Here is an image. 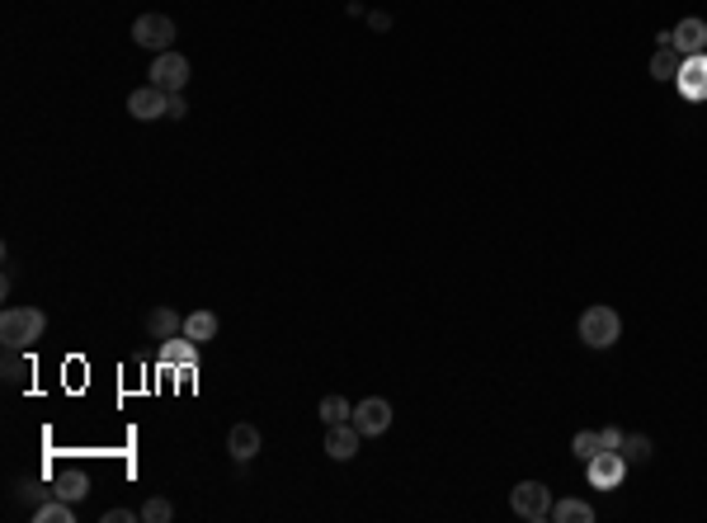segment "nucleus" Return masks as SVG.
Instances as JSON below:
<instances>
[{"label":"nucleus","mask_w":707,"mask_h":523,"mask_svg":"<svg viewBox=\"0 0 707 523\" xmlns=\"http://www.w3.org/2000/svg\"><path fill=\"white\" fill-rule=\"evenodd\" d=\"M47 316L38 307H10L0 316V344L5 349H34V340H43Z\"/></svg>","instance_id":"obj_1"},{"label":"nucleus","mask_w":707,"mask_h":523,"mask_svg":"<svg viewBox=\"0 0 707 523\" xmlns=\"http://www.w3.org/2000/svg\"><path fill=\"white\" fill-rule=\"evenodd\" d=\"M552 490L542 486V481H519L509 490V509L519 514V518H528V523H548L552 518Z\"/></svg>","instance_id":"obj_2"},{"label":"nucleus","mask_w":707,"mask_h":523,"mask_svg":"<svg viewBox=\"0 0 707 523\" xmlns=\"http://www.w3.org/2000/svg\"><path fill=\"white\" fill-rule=\"evenodd\" d=\"M618 335H622V316H618L613 307H589V312L580 316V344H589V349H613Z\"/></svg>","instance_id":"obj_3"},{"label":"nucleus","mask_w":707,"mask_h":523,"mask_svg":"<svg viewBox=\"0 0 707 523\" xmlns=\"http://www.w3.org/2000/svg\"><path fill=\"white\" fill-rule=\"evenodd\" d=\"M132 43L147 52H170L175 47V19L170 15H138L132 19Z\"/></svg>","instance_id":"obj_4"},{"label":"nucleus","mask_w":707,"mask_h":523,"mask_svg":"<svg viewBox=\"0 0 707 523\" xmlns=\"http://www.w3.org/2000/svg\"><path fill=\"white\" fill-rule=\"evenodd\" d=\"M151 86H160L166 95H184V86H189V57L184 52H156V62H151Z\"/></svg>","instance_id":"obj_5"},{"label":"nucleus","mask_w":707,"mask_h":523,"mask_svg":"<svg viewBox=\"0 0 707 523\" xmlns=\"http://www.w3.org/2000/svg\"><path fill=\"white\" fill-rule=\"evenodd\" d=\"M585 477H589L594 490H618L622 477H628V457H622L618 448H604V453H594L585 462Z\"/></svg>","instance_id":"obj_6"},{"label":"nucleus","mask_w":707,"mask_h":523,"mask_svg":"<svg viewBox=\"0 0 707 523\" xmlns=\"http://www.w3.org/2000/svg\"><path fill=\"white\" fill-rule=\"evenodd\" d=\"M354 429H359L364 438H377V434H387L392 429V405L383 401V396H368V401H359L354 405Z\"/></svg>","instance_id":"obj_7"},{"label":"nucleus","mask_w":707,"mask_h":523,"mask_svg":"<svg viewBox=\"0 0 707 523\" xmlns=\"http://www.w3.org/2000/svg\"><path fill=\"white\" fill-rule=\"evenodd\" d=\"M166 104H170V95L147 80V86H138V90L128 95V114L138 118V123H151V118H166Z\"/></svg>","instance_id":"obj_8"},{"label":"nucleus","mask_w":707,"mask_h":523,"mask_svg":"<svg viewBox=\"0 0 707 523\" xmlns=\"http://www.w3.org/2000/svg\"><path fill=\"white\" fill-rule=\"evenodd\" d=\"M674 86H679V95H684L689 104H702V99H707V52H698V57H684Z\"/></svg>","instance_id":"obj_9"},{"label":"nucleus","mask_w":707,"mask_h":523,"mask_svg":"<svg viewBox=\"0 0 707 523\" xmlns=\"http://www.w3.org/2000/svg\"><path fill=\"white\" fill-rule=\"evenodd\" d=\"M670 47L684 52V57H698V52H707V19H679L674 34H670Z\"/></svg>","instance_id":"obj_10"},{"label":"nucleus","mask_w":707,"mask_h":523,"mask_svg":"<svg viewBox=\"0 0 707 523\" xmlns=\"http://www.w3.org/2000/svg\"><path fill=\"white\" fill-rule=\"evenodd\" d=\"M359 444H364V434L354 429V420H344V425H325V453H331L335 462H349L354 453H359Z\"/></svg>","instance_id":"obj_11"},{"label":"nucleus","mask_w":707,"mask_h":523,"mask_svg":"<svg viewBox=\"0 0 707 523\" xmlns=\"http://www.w3.org/2000/svg\"><path fill=\"white\" fill-rule=\"evenodd\" d=\"M260 429L255 425H231V434H227V453L236 457V467H246V462H255L260 457Z\"/></svg>","instance_id":"obj_12"},{"label":"nucleus","mask_w":707,"mask_h":523,"mask_svg":"<svg viewBox=\"0 0 707 523\" xmlns=\"http://www.w3.org/2000/svg\"><path fill=\"white\" fill-rule=\"evenodd\" d=\"M194 364H199V344L189 340V335L160 340V368H184V373H194Z\"/></svg>","instance_id":"obj_13"},{"label":"nucleus","mask_w":707,"mask_h":523,"mask_svg":"<svg viewBox=\"0 0 707 523\" xmlns=\"http://www.w3.org/2000/svg\"><path fill=\"white\" fill-rule=\"evenodd\" d=\"M52 495H57V500L80 505V500L90 495V477L80 472V467H67V472H57V481H52Z\"/></svg>","instance_id":"obj_14"},{"label":"nucleus","mask_w":707,"mask_h":523,"mask_svg":"<svg viewBox=\"0 0 707 523\" xmlns=\"http://www.w3.org/2000/svg\"><path fill=\"white\" fill-rule=\"evenodd\" d=\"M147 335H151V340H175V335H184L179 312H170V307H151V312H147Z\"/></svg>","instance_id":"obj_15"},{"label":"nucleus","mask_w":707,"mask_h":523,"mask_svg":"<svg viewBox=\"0 0 707 523\" xmlns=\"http://www.w3.org/2000/svg\"><path fill=\"white\" fill-rule=\"evenodd\" d=\"M217 330H222V321H217V312H189V316H184V335L194 340V344H208V340H217Z\"/></svg>","instance_id":"obj_16"},{"label":"nucleus","mask_w":707,"mask_h":523,"mask_svg":"<svg viewBox=\"0 0 707 523\" xmlns=\"http://www.w3.org/2000/svg\"><path fill=\"white\" fill-rule=\"evenodd\" d=\"M29 377H34V359H29V349H5V382H10V387H24Z\"/></svg>","instance_id":"obj_17"},{"label":"nucleus","mask_w":707,"mask_h":523,"mask_svg":"<svg viewBox=\"0 0 707 523\" xmlns=\"http://www.w3.org/2000/svg\"><path fill=\"white\" fill-rule=\"evenodd\" d=\"M552 523H594V505H585V500H557L552 505Z\"/></svg>","instance_id":"obj_18"},{"label":"nucleus","mask_w":707,"mask_h":523,"mask_svg":"<svg viewBox=\"0 0 707 523\" xmlns=\"http://www.w3.org/2000/svg\"><path fill=\"white\" fill-rule=\"evenodd\" d=\"M679 67H684V52H674V47H661L651 57V76L656 80H679Z\"/></svg>","instance_id":"obj_19"},{"label":"nucleus","mask_w":707,"mask_h":523,"mask_svg":"<svg viewBox=\"0 0 707 523\" xmlns=\"http://www.w3.org/2000/svg\"><path fill=\"white\" fill-rule=\"evenodd\" d=\"M29 518H34V523H71V518H76V505H71V500H57V495H52V500H47V505H38Z\"/></svg>","instance_id":"obj_20"},{"label":"nucleus","mask_w":707,"mask_h":523,"mask_svg":"<svg viewBox=\"0 0 707 523\" xmlns=\"http://www.w3.org/2000/svg\"><path fill=\"white\" fill-rule=\"evenodd\" d=\"M316 415H321L325 425H344V420L354 415V405H349L344 396H335V392H331V396H321V405H316Z\"/></svg>","instance_id":"obj_21"},{"label":"nucleus","mask_w":707,"mask_h":523,"mask_svg":"<svg viewBox=\"0 0 707 523\" xmlns=\"http://www.w3.org/2000/svg\"><path fill=\"white\" fill-rule=\"evenodd\" d=\"M142 523H170L175 518V505L166 500V495H151V500H142Z\"/></svg>","instance_id":"obj_22"},{"label":"nucleus","mask_w":707,"mask_h":523,"mask_svg":"<svg viewBox=\"0 0 707 523\" xmlns=\"http://www.w3.org/2000/svg\"><path fill=\"white\" fill-rule=\"evenodd\" d=\"M570 453H576L580 462H589L594 453H604V438H599V429H580V434H576V444H570Z\"/></svg>","instance_id":"obj_23"},{"label":"nucleus","mask_w":707,"mask_h":523,"mask_svg":"<svg viewBox=\"0 0 707 523\" xmlns=\"http://www.w3.org/2000/svg\"><path fill=\"white\" fill-rule=\"evenodd\" d=\"M618 453L628 457V462H646V457H651V438H646V434H628Z\"/></svg>","instance_id":"obj_24"},{"label":"nucleus","mask_w":707,"mask_h":523,"mask_svg":"<svg viewBox=\"0 0 707 523\" xmlns=\"http://www.w3.org/2000/svg\"><path fill=\"white\" fill-rule=\"evenodd\" d=\"M99 523H142V514H138V509H123V505H118V509H104V518H99Z\"/></svg>","instance_id":"obj_25"},{"label":"nucleus","mask_w":707,"mask_h":523,"mask_svg":"<svg viewBox=\"0 0 707 523\" xmlns=\"http://www.w3.org/2000/svg\"><path fill=\"white\" fill-rule=\"evenodd\" d=\"M599 438H604V448H622V438H628V434H622L618 425H604V429H599Z\"/></svg>","instance_id":"obj_26"},{"label":"nucleus","mask_w":707,"mask_h":523,"mask_svg":"<svg viewBox=\"0 0 707 523\" xmlns=\"http://www.w3.org/2000/svg\"><path fill=\"white\" fill-rule=\"evenodd\" d=\"M189 114V99L184 95H170V104H166V118H184Z\"/></svg>","instance_id":"obj_27"},{"label":"nucleus","mask_w":707,"mask_h":523,"mask_svg":"<svg viewBox=\"0 0 707 523\" xmlns=\"http://www.w3.org/2000/svg\"><path fill=\"white\" fill-rule=\"evenodd\" d=\"M368 24H373V29H377V34H383V29H392V15H383V10H373V15H368Z\"/></svg>","instance_id":"obj_28"}]
</instances>
